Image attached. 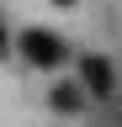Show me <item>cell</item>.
<instances>
[{
  "instance_id": "cell-1",
  "label": "cell",
  "mask_w": 122,
  "mask_h": 127,
  "mask_svg": "<svg viewBox=\"0 0 122 127\" xmlns=\"http://www.w3.org/2000/svg\"><path fill=\"white\" fill-rule=\"evenodd\" d=\"M21 53L32 58V64H58V58H64V42H58L53 32H42V27H32V32L21 37Z\"/></svg>"
},
{
  "instance_id": "cell-2",
  "label": "cell",
  "mask_w": 122,
  "mask_h": 127,
  "mask_svg": "<svg viewBox=\"0 0 122 127\" xmlns=\"http://www.w3.org/2000/svg\"><path fill=\"white\" fill-rule=\"evenodd\" d=\"M85 85L96 95H112V64L106 58H85Z\"/></svg>"
},
{
  "instance_id": "cell-3",
  "label": "cell",
  "mask_w": 122,
  "mask_h": 127,
  "mask_svg": "<svg viewBox=\"0 0 122 127\" xmlns=\"http://www.w3.org/2000/svg\"><path fill=\"white\" fill-rule=\"evenodd\" d=\"M53 106H58V111H74V106H80L74 85H58V90H53Z\"/></svg>"
}]
</instances>
